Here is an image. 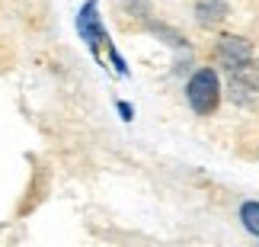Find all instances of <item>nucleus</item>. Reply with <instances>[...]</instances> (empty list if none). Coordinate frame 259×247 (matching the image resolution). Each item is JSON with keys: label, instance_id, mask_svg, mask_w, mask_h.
<instances>
[{"label": "nucleus", "instance_id": "7", "mask_svg": "<svg viewBox=\"0 0 259 247\" xmlns=\"http://www.w3.org/2000/svg\"><path fill=\"white\" fill-rule=\"evenodd\" d=\"M151 26V32H157L160 39H170V45H176V48H186V39L179 36V32H173V29H166V26H160V23H147Z\"/></svg>", "mask_w": 259, "mask_h": 247}, {"label": "nucleus", "instance_id": "10", "mask_svg": "<svg viewBox=\"0 0 259 247\" xmlns=\"http://www.w3.org/2000/svg\"><path fill=\"white\" fill-rule=\"evenodd\" d=\"M115 110H118V116H122V122H132V119H135V110H132V103L118 100V103H115Z\"/></svg>", "mask_w": 259, "mask_h": 247}, {"label": "nucleus", "instance_id": "6", "mask_svg": "<svg viewBox=\"0 0 259 247\" xmlns=\"http://www.w3.org/2000/svg\"><path fill=\"white\" fill-rule=\"evenodd\" d=\"M240 222H243V228L253 234V238H259V202L256 199H246L240 205Z\"/></svg>", "mask_w": 259, "mask_h": 247}, {"label": "nucleus", "instance_id": "3", "mask_svg": "<svg viewBox=\"0 0 259 247\" xmlns=\"http://www.w3.org/2000/svg\"><path fill=\"white\" fill-rule=\"evenodd\" d=\"M77 32H80V39L87 42L90 52L99 58V48L109 42V36H106V26H103V16H99L96 0H87V4L80 7V13H77Z\"/></svg>", "mask_w": 259, "mask_h": 247}, {"label": "nucleus", "instance_id": "8", "mask_svg": "<svg viewBox=\"0 0 259 247\" xmlns=\"http://www.w3.org/2000/svg\"><path fill=\"white\" fill-rule=\"evenodd\" d=\"M106 52H109V61H112V67H115V71L122 74V77H128V61H125L122 55H118V48H115L112 42H106Z\"/></svg>", "mask_w": 259, "mask_h": 247}, {"label": "nucleus", "instance_id": "4", "mask_svg": "<svg viewBox=\"0 0 259 247\" xmlns=\"http://www.w3.org/2000/svg\"><path fill=\"white\" fill-rule=\"evenodd\" d=\"M214 58H218V64H221L224 71H234V67L253 61V45L246 42V39H240V36H221L218 45H214Z\"/></svg>", "mask_w": 259, "mask_h": 247}, {"label": "nucleus", "instance_id": "5", "mask_svg": "<svg viewBox=\"0 0 259 247\" xmlns=\"http://www.w3.org/2000/svg\"><path fill=\"white\" fill-rule=\"evenodd\" d=\"M227 13H231L227 0H195V19H198V26H205V29L221 26L227 19Z\"/></svg>", "mask_w": 259, "mask_h": 247}, {"label": "nucleus", "instance_id": "1", "mask_svg": "<svg viewBox=\"0 0 259 247\" xmlns=\"http://www.w3.org/2000/svg\"><path fill=\"white\" fill-rule=\"evenodd\" d=\"M221 74L218 67H198L186 81V103L192 106L195 116H214L221 106Z\"/></svg>", "mask_w": 259, "mask_h": 247}, {"label": "nucleus", "instance_id": "9", "mask_svg": "<svg viewBox=\"0 0 259 247\" xmlns=\"http://www.w3.org/2000/svg\"><path fill=\"white\" fill-rule=\"evenodd\" d=\"M125 7H128V13H135L141 19H151V4H147V0H125Z\"/></svg>", "mask_w": 259, "mask_h": 247}, {"label": "nucleus", "instance_id": "2", "mask_svg": "<svg viewBox=\"0 0 259 247\" xmlns=\"http://www.w3.org/2000/svg\"><path fill=\"white\" fill-rule=\"evenodd\" d=\"M227 100L237 106L259 103V61H246L234 71H227Z\"/></svg>", "mask_w": 259, "mask_h": 247}]
</instances>
